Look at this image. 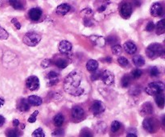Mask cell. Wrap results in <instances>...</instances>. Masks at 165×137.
Here are the masks:
<instances>
[{
  "mask_svg": "<svg viewBox=\"0 0 165 137\" xmlns=\"http://www.w3.org/2000/svg\"><path fill=\"white\" fill-rule=\"evenodd\" d=\"M142 75V71L139 69H135L131 72V78H133L135 79L139 78Z\"/></svg>",
  "mask_w": 165,
  "mask_h": 137,
  "instance_id": "33",
  "label": "cell"
},
{
  "mask_svg": "<svg viewBox=\"0 0 165 137\" xmlns=\"http://www.w3.org/2000/svg\"><path fill=\"white\" fill-rule=\"evenodd\" d=\"M89 39L90 40L91 42L93 43V45L97 46V47L102 48L106 45V38L102 36H95V35H93V36H90Z\"/></svg>",
  "mask_w": 165,
  "mask_h": 137,
  "instance_id": "12",
  "label": "cell"
},
{
  "mask_svg": "<svg viewBox=\"0 0 165 137\" xmlns=\"http://www.w3.org/2000/svg\"><path fill=\"white\" fill-rule=\"evenodd\" d=\"M4 103H5L4 99H2V98H0V107H2V106L4 105Z\"/></svg>",
  "mask_w": 165,
  "mask_h": 137,
  "instance_id": "52",
  "label": "cell"
},
{
  "mask_svg": "<svg viewBox=\"0 0 165 137\" xmlns=\"http://www.w3.org/2000/svg\"><path fill=\"white\" fill-rule=\"evenodd\" d=\"M12 23L15 26V27H16L17 30H19L21 28V24L19 22V20H17L16 18H13L12 20Z\"/></svg>",
  "mask_w": 165,
  "mask_h": 137,
  "instance_id": "46",
  "label": "cell"
},
{
  "mask_svg": "<svg viewBox=\"0 0 165 137\" xmlns=\"http://www.w3.org/2000/svg\"><path fill=\"white\" fill-rule=\"evenodd\" d=\"M52 62V60H50V59H44V60L41 61V67L43 68V69H47V68H48L49 66H51Z\"/></svg>",
  "mask_w": 165,
  "mask_h": 137,
  "instance_id": "42",
  "label": "cell"
},
{
  "mask_svg": "<svg viewBox=\"0 0 165 137\" xmlns=\"http://www.w3.org/2000/svg\"><path fill=\"white\" fill-rule=\"evenodd\" d=\"M9 3L16 10H23L24 7L20 0H9Z\"/></svg>",
  "mask_w": 165,
  "mask_h": 137,
  "instance_id": "28",
  "label": "cell"
},
{
  "mask_svg": "<svg viewBox=\"0 0 165 137\" xmlns=\"http://www.w3.org/2000/svg\"><path fill=\"white\" fill-rule=\"evenodd\" d=\"M30 104L29 103L27 102V99H21L19 101L18 104H17V109H18L19 111H22V112H26V111H28L30 110Z\"/></svg>",
  "mask_w": 165,
  "mask_h": 137,
  "instance_id": "18",
  "label": "cell"
},
{
  "mask_svg": "<svg viewBox=\"0 0 165 137\" xmlns=\"http://www.w3.org/2000/svg\"><path fill=\"white\" fill-rule=\"evenodd\" d=\"M163 9L162 5L159 2H156L151 7V15L154 17H159L163 15Z\"/></svg>",
  "mask_w": 165,
  "mask_h": 137,
  "instance_id": "15",
  "label": "cell"
},
{
  "mask_svg": "<svg viewBox=\"0 0 165 137\" xmlns=\"http://www.w3.org/2000/svg\"><path fill=\"white\" fill-rule=\"evenodd\" d=\"M131 78L129 75H124L122 77V81H121V84H122V86L123 88H127L129 86V85L131 84Z\"/></svg>",
  "mask_w": 165,
  "mask_h": 137,
  "instance_id": "29",
  "label": "cell"
},
{
  "mask_svg": "<svg viewBox=\"0 0 165 137\" xmlns=\"http://www.w3.org/2000/svg\"><path fill=\"white\" fill-rule=\"evenodd\" d=\"M134 65L137 66V67H142L145 64V60L141 55H136L132 58Z\"/></svg>",
  "mask_w": 165,
  "mask_h": 137,
  "instance_id": "24",
  "label": "cell"
},
{
  "mask_svg": "<svg viewBox=\"0 0 165 137\" xmlns=\"http://www.w3.org/2000/svg\"><path fill=\"white\" fill-rule=\"evenodd\" d=\"M140 113L142 115H152V113H153V106H152V104L149 103V102L145 103L142 106V107H141Z\"/></svg>",
  "mask_w": 165,
  "mask_h": 137,
  "instance_id": "19",
  "label": "cell"
},
{
  "mask_svg": "<svg viewBox=\"0 0 165 137\" xmlns=\"http://www.w3.org/2000/svg\"><path fill=\"white\" fill-rule=\"evenodd\" d=\"M125 52H127L128 54H134L137 51V46L132 41H127L123 45Z\"/></svg>",
  "mask_w": 165,
  "mask_h": 137,
  "instance_id": "21",
  "label": "cell"
},
{
  "mask_svg": "<svg viewBox=\"0 0 165 137\" xmlns=\"http://www.w3.org/2000/svg\"><path fill=\"white\" fill-rule=\"evenodd\" d=\"M142 127L149 133H154L157 129V124L154 119H146L142 122Z\"/></svg>",
  "mask_w": 165,
  "mask_h": 137,
  "instance_id": "8",
  "label": "cell"
},
{
  "mask_svg": "<svg viewBox=\"0 0 165 137\" xmlns=\"http://www.w3.org/2000/svg\"><path fill=\"white\" fill-rule=\"evenodd\" d=\"M155 96H156L155 101H156V105L158 106L160 108H163V106H164V95H163V93L158 94Z\"/></svg>",
  "mask_w": 165,
  "mask_h": 137,
  "instance_id": "26",
  "label": "cell"
},
{
  "mask_svg": "<svg viewBox=\"0 0 165 137\" xmlns=\"http://www.w3.org/2000/svg\"><path fill=\"white\" fill-rule=\"evenodd\" d=\"M53 122H54V124L57 127H61L63 125L64 122H65V117L62 114L59 113L54 116L53 118Z\"/></svg>",
  "mask_w": 165,
  "mask_h": 137,
  "instance_id": "27",
  "label": "cell"
},
{
  "mask_svg": "<svg viewBox=\"0 0 165 137\" xmlns=\"http://www.w3.org/2000/svg\"><path fill=\"white\" fill-rule=\"evenodd\" d=\"M155 27H156V25L153 22H149L147 23V27H146V31L147 32H152L155 29Z\"/></svg>",
  "mask_w": 165,
  "mask_h": 137,
  "instance_id": "47",
  "label": "cell"
},
{
  "mask_svg": "<svg viewBox=\"0 0 165 137\" xmlns=\"http://www.w3.org/2000/svg\"><path fill=\"white\" fill-rule=\"evenodd\" d=\"M19 119H14L13 120V125L14 127H18L19 125Z\"/></svg>",
  "mask_w": 165,
  "mask_h": 137,
  "instance_id": "50",
  "label": "cell"
},
{
  "mask_svg": "<svg viewBox=\"0 0 165 137\" xmlns=\"http://www.w3.org/2000/svg\"><path fill=\"white\" fill-rule=\"evenodd\" d=\"M98 68V62L95 61L93 59H90L87 61L86 63V70L90 71V72H93L95 70H97Z\"/></svg>",
  "mask_w": 165,
  "mask_h": 137,
  "instance_id": "23",
  "label": "cell"
},
{
  "mask_svg": "<svg viewBox=\"0 0 165 137\" xmlns=\"http://www.w3.org/2000/svg\"><path fill=\"white\" fill-rule=\"evenodd\" d=\"M47 85L49 86H52V85H57L59 81L58 79V74L54 71H51L47 74Z\"/></svg>",
  "mask_w": 165,
  "mask_h": 137,
  "instance_id": "16",
  "label": "cell"
},
{
  "mask_svg": "<svg viewBox=\"0 0 165 137\" xmlns=\"http://www.w3.org/2000/svg\"><path fill=\"white\" fill-rule=\"evenodd\" d=\"M81 14L84 17H91L93 16V11L90 8H85L81 11Z\"/></svg>",
  "mask_w": 165,
  "mask_h": 137,
  "instance_id": "35",
  "label": "cell"
},
{
  "mask_svg": "<svg viewBox=\"0 0 165 137\" xmlns=\"http://www.w3.org/2000/svg\"><path fill=\"white\" fill-rule=\"evenodd\" d=\"M68 59L65 56H63V57H57L56 60L54 61V64L55 65L58 67L59 69H61V70H63V69H65L67 66L68 65Z\"/></svg>",
  "mask_w": 165,
  "mask_h": 137,
  "instance_id": "17",
  "label": "cell"
},
{
  "mask_svg": "<svg viewBox=\"0 0 165 137\" xmlns=\"http://www.w3.org/2000/svg\"><path fill=\"white\" fill-rule=\"evenodd\" d=\"M156 34L157 35H162L165 32V20H161L157 23L156 27Z\"/></svg>",
  "mask_w": 165,
  "mask_h": 137,
  "instance_id": "25",
  "label": "cell"
},
{
  "mask_svg": "<svg viewBox=\"0 0 165 137\" xmlns=\"http://www.w3.org/2000/svg\"><path fill=\"white\" fill-rule=\"evenodd\" d=\"M118 63L122 67H127L129 65V61L124 56H120L118 58Z\"/></svg>",
  "mask_w": 165,
  "mask_h": 137,
  "instance_id": "30",
  "label": "cell"
},
{
  "mask_svg": "<svg viewBox=\"0 0 165 137\" xmlns=\"http://www.w3.org/2000/svg\"><path fill=\"white\" fill-rule=\"evenodd\" d=\"M149 73L151 77H153V78H155V77H158L159 75H160V70H159V69L156 67V66H153V67L151 68Z\"/></svg>",
  "mask_w": 165,
  "mask_h": 137,
  "instance_id": "40",
  "label": "cell"
},
{
  "mask_svg": "<svg viewBox=\"0 0 165 137\" xmlns=\"http://www.w3.org/2000/svg\"><path fill=\"white\" fill-rule=\"evenodd\" d=\"M7 135L9 137H17L21 135V134L17 129H11L7 132Z\"/></svg>",
  "mask_w": 165,
  "mask_h": 137,
  "instance_id": "34",
  "label": "cell"
},
{
  "mask_svg": "<svg viewBox=\"0 0 165 137\" xmlns=\"http://www.w3.org/2000/svg\"><path fill=\"white\" fill-rule=\"evenodd\" d=\"M145 52L147 57L151 60H155L158 57L164 58L165 51L163 46L159 43H153L152 45H148Z\"/></svg>",
  "mask_w": 165,
  "mask_h": 137,
  "instance_id": "3",
  "label": "cell"
},
{
  "mask_svg": "<svg viewBox=\"0 0 165 137\" xmlns=\"http://www.w3.org/2000/svg\"><path fill=\"white\" fill-rule=\"evenodd\" d=\"M111 132H117L121 128V124L118 121H114L111 124Z\"/></svg>",
  "mask_w": 165,
  "mask_h": 137,
  "instance_id": "32",
  "label": "cell"
},
{
  "mask_svg": "<svg viewBox=\"0 0 165 137\" xmlns=\"http://www.w3.org/2000/svg\"><path fill=\"white\" fill-rule=\"evenodd\" d=\"M93 72H94V74L91 75V80H92V81H97V80L100 79V76H101L102 72H99V71L97 72V70H95Z\"/></svg>",
  "mask_w": 165,
  "mask_h": 137,
  "instance_id": "45",
  "label": "cell"
},
{
  "mask_svg": "<svg viewBox=\"0 0 165 137\" xmlns=\"http://www.w3.org/2000/svg\"><path fill=\"white\" fill-rule=\"evenodd\" d=\"M38 114H39L38 110H35L34 112H33V114L28 118V120H27V121L29 122V123H32H32H35V122L36 121V117H37Z\"/></svg>",
  "mask_w": 165,
  "mask_h": 137,
  "instance_id": "44",
  "label": "cell"
},
{
  "mask_svg": "<svg viewBox=\"0 0 165 137\" xmlns=\"http://www.w3.org/2000/svg\"><path fill=\"white\" fill-rule=\"evenodd\" d=\"M164 90V84L162 81H153L152 83L148 84L145 91L147 95L150 96H155V95L163 93Z\"/></svg>",
  "mask_w": 165,
  "mask_h": 137,
  "instance_id": "4",
  "label": "cell"
},
{
  "mask_svg": "<svg viewBox=\"0 0 165 137\" xmlns=\"http://www.w3.org/2000/svg\"><path fill=\"white\" fill-rule=\"evenodd\" d=\"M103 61H104V62H108V63H111V61H112V59H111L110 56H108V57H106V58L103 59Z\"/></svg>",
  "mask_w": 165,
  "mask_h": 137,
  "instance_id": "51",
  "label": "cell"
},
{
  "mask_svg": "<svg viewBox=\"0 0 165 137\" xmlns=\"http://www.w3.org/2000/svg\"><path fill=\"white\" fill-rule=\"evenodd\" d=\"M5 118L2 115H0V128L3 126V124H5Z\"/></svg>",
  "mask_w": 165,
  "mask_h": 137,
  "instance_id": "49",
  "label": "cell"
},
{
  "mask_svg": "<svg viewBox=\"0 0 165 137\" xmlns=\"http://www.w3.org/2000/svg\"><path fill=\"white\" fill-rule=\"evenodd\" d=\"M119 11L122 18L129 19L132 14V7L129 2H124L120 7Z\"/></svg>",
  "mask_w": 165,
  "mask_h": 137,
  "instance_id": "11",
  "label": "cell"
},
{
  "mask_svg": "<svg viewBox=\"0 0 165 137\" xmlns=\"http://www.w3.org/2000/svg\"><path fill=\"white\" fill-rule=\"evenodd\" d=\"M21 128H22V129H24V128H25L24 124H21Z\"/></svg>",
  "mask_w": 165,
  "mask_h": 137,
  "instance_id": "53",
  "label": "cell"
},
{
  "mask_svg": "<svg viewBox=\"0 0 165 137\" xmlns=\"http://www.w3.org/2000/svg\"><path fill=\"white\" fill-rule=\"evenodd\" d=\"M42 10L39 7H34L30 10L28 12V16L32 21H38L42 16Z\"/></svg>",
  "mask_w": 165,
  "mask_h": 137,
  "instance_id": "14",
  "label": "cell"
},
{
  "mask_svg": "<svg viewBox=\"0 0 165 137\" xmlns=\"http://www.w3.org/2000/svg\"><path fill=\"white\" fill-rule=\"evenodd\" d=\"M83 23L86 27H92L94 25V23L92 20L91 17H84Z\"/></svg>",
  "mask_w": 165,
  "mask_h": 137,
  "instance_id": "39",
  "label": "cell"
},
{
  "mask_svg": "<svg viewBox=\"0 0 165 137\" xmlns=\"http://www.w3.org/2000/svg\"><path fill=\"white\" fill-rule=\"evenodd\" d=\"M8 37H9V34H8V32H7L3 27H2L0 26V40H2V41H3V40H7Z\"/></svg>",
  "mask_w": 165,
  "mask_h": 137,
  "instance_id": "38",
  "label": "cell"
},
{
  "mask_svg": "<svg viewBox=\"0 0 165 137\" xmlns=\"http://www.w3.org/2000/svg\"><path fill=\"white\" fill-rule=\"evenodd\" d=\"M106 44H108V45H115L116 43H118V39L116 36H111L106 39Z\"/></svg>",
  "mask_w": 165,
  "mask_h": 137,
  "instance_id": "37",
  "label": "cell"
},
{
  "mask_svg": "<svg viewBox=\"0 0 165 137\" xmlns=\"http://www.w3.org/2000/svg\"><path fill=\"white\" fill-rule=\"evenodd\" d=\"M80 135L83 137H91L93 136V134H92V132L90 131V129H89V128H83V129L81 131Z\"/></svg>",
  "mask_w": 165,
  "mask_h": 137,
  "instance_id": "36",
  "label": "cell"
},
{
  "mask_svg": "<svg viewBox=\"0 0 165 137\" xmlns=\"http://www.w3.org/2000/svg\"><path fill=\"white\" fill-rule=\"evenodd\" d=\"M137 131L135 128H129L127 132V137H137Z\"/></svg>",
  "mask_w": 165,
  "mask_h": 137,
  "instance_id": "43",
  "label": "cell"
},
{
  "mask_svg": "<svg viewBox=\"0 0 165 137\" xmlns=\"http://www.w3.org/2000/svg\"><path fill=\"white\" fill-rule=\"evenodd\" d=\"M112 52H113L114 55H115V56H119L120 54L122 52V47H121L119 45H114L113 47H112Z\"/></svg>",
  "mask_w": 165,
  "mask_h": 137,
  "instance_id": "31",
  "label": "cell"
},
{
  "mask_svg": "<svg viewBox=\"0 0 165 137\" xmlns=\"http://www.w3.org/2000/svg\"><path fill=\"white\" fill-rule=\"evenodd\" d=\"M72 44L68 41H62L58 45V49L61 54H68L72 50Z\"/></svg>",
  "mask_w": 165,
  "mask_h": 137,
  "instance_id": "13",
  "label": "cell"
},
{
  "mask_svg": "<svg viewBox=\"0 0 165 137\" xmlns=\"http://www.w3.org/2000/svg\"><path fill=\"white\" fill-rule=\"evenodd\" d=\"M72 119L77 121H81L85 117V110L79 106H75L72 108Z\"/></svg>",
  "mask_w": 165,
  "mask_h": 137,
  "instance_id": "9",
  "label": "cell"
},
{
  "mask_svg": "<svg viewBox=\"0 0 165 137\" xmlns=\"http://www.w3.org/2000/svg\"><path fill=\"white\" fill-rule=\"evenodd\" d=\"M52 135H56V136H62V135H64V131L62 130V129H57V130L53 132Z\"/></svg>",
  "mask_w": 165,
  "mask_h": 137,
  "instance_id": "48",
  "label": "cell"
},
{
  "mask_svg": "<svg viewBox=\"0 0 165 137\" xmlns=\"http://www.w3.org/2000/svg\"><path fill=\"white\" fill-rule=\"evenodd\" d=\"M106 106H105L104 103L101 101H95L92 106H91V110L94 115H99L101 114L104 112Z\"/></svg>",
  "mask_w": 165,
  "mask_h": 137,
  "instance_id": "10",
  "label": "cell"
},
{
  "mask_svg": "<svg viewBox=\"0 0 165 137\" xmlns=\"http://www.w3.org/2000/svg\"><path fill=\"white\" fill-rule=\"evenodd\" d=\"M96 11L98 16L106 17L114 12V5L110 0H97L95 2Z\"/></svg>",
  "mask_w": 165,
  "mask_h": 137,
  "instance_id": "2",
  "label": "cell"
},
{
  "mask_svg": "<svg viewBox=\"0 0 165 137\" xmlns=\"http://www.w3.org/2000/svg\"><path fill=\"white\" fill-rule=\"evenodd\" d=\"M41 41L40 35L36 32H27L24 35L23 38V42L29 47H35Z\"/></svg>",
  "mask_w": 165,
  "mask_h": 137,
  "instance_id": "5",
  "label": "cell"
},
{
  "mask_svg": "<svg viewBox=\"0 0 165 137\" xmlns=\"http://www.w3.org/2000/svg\"><path fill=\"white\" fill-rule=\"evenodd\" d=\"M27 102L29 103L31 106H40L43 103V100L40 97L36 96V95H31L27 98Z\"/></svg>",
  "mask_w": 165,
  "mask_h": 137,
  "instance_id": "22",
  "label": "cell"
},
{
  "mask_svg": "<svg viewBox=\"0 0 165 137\" xmlns=\"http://www.w3.org/2000/svg\"><path fill=\"white\" fill-rule=\"evenodd\" d=\"M83 76L79 70H73L68 74L64 81V90L67 94L72 96H80L86 91V88L82 86Z\"/></svg>",
  "mask_w": 165,
  "mask_h": 137,
  "instance_id": "1",
  "label": "cell"
},
{
  "mask_svg": "<svg viewBox=\"0 0 165 137\" xmlns=\"http://www.w3.org/2000/svg\"><path fill=\"white\" fill-rule=\"evenodd\" d=\"M26 86L31 91H36L40 88V80L34 75L28 77L26 79Z\"/></svg>",
  "mask_w": 165,
  "mask_h": 137,
  "instance_id": "6",
  "label": "cell"
},
{
  "mask_svg": "<svg viewBox=\"0 0 165 137\" xmlns=\"http://www.w3.org/2000/svg\"><path fill=\"white\" fill-rule=\"evenodd\" d=\"M70 9L71 7L68 3H62L57 7L56 12L60 16H65L70 11Z\"/></svg>",
  "mask_w": 165,
  "mask_h": 137,
  "instance_id": "20",
  "label": "cell"
},
{
  "mask_svg": "<svg viewBox=\"0 0 165 137\" xmlns=\"http://www.w3.org/2000/svg\"><path fill=\"white\" fill-rule=\"evenodd\" d=\"M32 136L35 137H44L45 136V134L44 132L43 129L41 128L36 129V131H34V132L32 133Z\"/></svg>",
  "mask_w": 165,
  "mask_h": 137,
  "instance_id": "41",
  "label": "cell"
},
{
  "mask_svg": "<svg viewBox=\"0 0 165 137\" xmlns=\"http://www.w3.org/2000/svg\"><path fill=\"white\" fill-rule=\"evenodd\" d=\"M100 79L106 85H112L114 84V75L109 70H104L102 72Z\"/></svg>",
  "mask_w": 165,
  "mask_h": 137,
  "instance_id": "7",
  "label": "cell"
}]
</instances>
